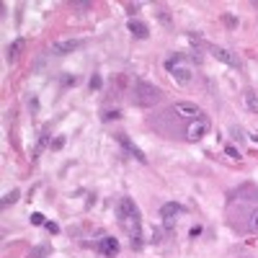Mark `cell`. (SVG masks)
<instances>
[{"mask_svg": "<svg viewBox=\"0 0 258 258\" xmlns=\"http://www.w3.org/2000/svg\"><path fill=\"white\" fill-rule=\"evenodd\" d=\"M116 212H119L121 227L129 232V237H132V248H140V245H142V240H140V212H137V207H135V201L129 199V196H124V199L119 201Z\"/></svg>", "mask_w": 258, "mask_h": 258, "instance_id": "6da1fadb", "label": "cell"}, {"mask_svg": "<svg viewBox=\"0 0 258 258\" xmlns=\"http://www.w3.org/2000/svg\"><path fill=\"white\" fill-rule=\"evenodd\" d=\"M160 101V88L147 83V80H137L135 83V103L140 106H153Z\"/></svg>", "mask_w": 258, "mask_h": 258, "instance_id": "7a4b0ae2", "label": "cell"}, {"mask_svg": "<svg viewBox=\"0 0 258 258\" xmlns=\"http://www.w3.org/2000/svg\"><path fill=\"white\" fill-rule=\"evenodd\" d=\"M209 129H212V124H209L207 116L194 119V121L186 124V140H189V142H201V140L209 135Z\"/></svg>", "mask_w": 258, "mask_h": 258, "instance_id": "3957f363", "label": "cell"}, {"mask_svg": "<svg viewBox=\"0 0 258 258\" xmlns=\"http://www.w3.org/2000/svg\"><path fill=\"white\" fill-rule=\"evenodd\" d=\"M171 114H178L181 119H189V121L204 116V111H201V108H199L196 103H191V101H176V103H173V108H171Z\"/></svg>", "mask_w": 258, "mask_h": 258, "instance_id": "277c9868", "label": "cell"}, {"mask_svg": "<svg viewBox=\"0 0 258 258\" xmlns=\"http://www.w3.org/2000/svg\"><path fill=\"white\" fill-rule=\"evenodd\" d=\"M183 214V207L178 204V201H168V204H163L160 207V217H163V227L165 230H171L176 225V217Z\"/></svg>", "mask_w": 258, "mask_h": 258, "instance_id": "5b68a950", "label": "cell"}, {"mask_svg": "<svg viewBox=\"0 0 258 258\" xmlns=\"http://www.w3.org/2000/svg\"><path fill=\"white\" fill-rule=\"evenodd\" d=\"M116 142H119V145L124 147V153H126V155H132V158H135V160H140V163H147L145 153H142L140 147H137V145H135L132 140H129V137H126L124 132H119V135H116Z\"/></svg>", "mask_w": 258, "mask_h": 258, "instance_id": "8992f818", "label": "cell"}, {"mask_svg": "<svg viewBox=\"0 0 258 258\" xmlns=\"http://www.w3.org/2000/svg\"><path fill=\"white\" fill-rule=\"evenodd\" d=\"M83 42L80 39H65V42H57V44H52V54L54 57H65V54H70V52H75L78 47H80Z\"/></svg>", "mask_w": 258, "mask_h": 258, "instance_id": "52a82bcc", "label": "cell"}, {"mask_svg": "<svg viewBox=\"0 0 258 258\" xmlns=\"http://www.w3.org/2000/svg\"><path fill=\"white\" fill-rule=\"evenodd\" d=\"M209 52H212V57H214L217 62H225V65H230V67H237V65H240L235 54H232L230 49H225V47H209Z\"/></svg>", "mask_w": 258, "mask_h": 258, "instance_id": "ba28073f", "label": "cell"}, {"mask_svg": "<svg viewBox=\"0 0 258 258\" xmlns=\"http://www.w3.org/2000/svg\"><path fill=\"white\" fill-rule=\"evenodd\" d=\"M98 253H103V255H108V258L119 255V240H116V237H111V235L101 237V240H98Z\"/></svg>", "mask_w": 258, "mask_h": 258, "instance_id": "9c48e42d", "label": "cell"}, {"mask_svg": "<svg viewBox=\"0 0 258 258\" xmlns=\"http://www.w3.org/2000/svg\"><path fill=\"white\" fill-rule=\"evenodd\" d=\"M171 78H173L178 85H189V83H191V70H189L186 65H176V67L171 70Z\"/></svg>", "mask_w": 258, "mask_h": 258, "instance_id": "30bf717a", "label": "cell"}, {"mask_svg": "<svg viewBox=\"0 0 258 258\" xmlns=\"http://www.w3.org/2000/svg\"><path fill=\"white\" fill-rule=\"evenodd\" d=\"M126 29H129V34H132L135 39H147V36H150V29H147V24L137 21V18H132V21L126 24Z\"/></svg>", "mask_w": 258, "mask_h": 258, "instance_id": "8fae6325", "label": "cell"}, {"mask_svg": "<svg viewBox=\"0 0 258 258\" xmlns=\"http://www.w3.org/2000/svg\"><path fill=\"white\" fill-rule=\"evenodd\" d=\"M243 230H245V232H253V235H258V207H253V209H248V214H245V225H243Z\"/></svg>", "mask_w": 258, "mask_h": 258, "instance_id": "7c38bea8", "label": "cell"}, {"mask_svg": "<svg viewBox=\"0 0 258 258\" xmlns=\"http://www.w3.org/2000/svg\"><path fill=\"white\" fill-rule=\"evenodd\" d=\"M24 39H16L13 44H8V54H6V57H8V62H16V57H18V54H21V49H24Z\"/></svg>", "mask_w": 258, "mask_h": 258, "instance_id": "4fadbf2b", "label": "cell"}, {"mask_svg": "<svg viewBox=\"0 0 258 258\" xmlns=\"http://www.w3.org/2000/svg\"><path fill=\"white\" fill-rule=\"evenodd\" d=\"M243 101H245V106L250 108L253 114H258V96L253 93V90H245V93H243Z\"/></svg>", "mask_w": 258, "mask_h": 258, "instance_id": "5bb4252c", "label": "cell"}, {"mask_svg": "<svg viewBox=\"0 0 258 258\" xmlns=\"http://www.w3.org/2000/svg\"><path fill=\"white\" fill-rule=\"evenodd\" d=\"M155 16L160 18V24L171 26V13H168V8H165V6H155Z\"/></svg>", "mask_w": 258, "mask_h": 258, "instance_id": "9a60e30c", "label": "cell"}, {"mask_svg": "<svg viewBox=\"0 0 258 258\" xmlns=\"http://www.w3.org/2000/svg\"><path fill=\"white\" fill-rule=\"evenodd\" d=\"M18 196H21V191H18V189L8 191V194L3 196V207H11V204H16V201H18Z\"/></svg>", "mask_w": 258, "mask_h": 258, "instance_id": "2e32d148", "label": "cell"}, {"mask_svg": "<svg viewBox=\"0 0 258 258\" xmlns=\"http://www.w3.org/2000/svg\"><path fill=\"white\" fill-rule=\"evenodd\" d=\"M181 62H183V54H171V57L165 60V70L171 72V70H173L176 65H181Z\"/></svg>", "mask_w": 258, "mask_h": 258, "instance_id": "e0dca14e", "label": "cell"}, {"mask_svg": "<svg viewBox=\"0 0 258 258\" xmlns=\"http://www.w3.org/2000/svg\"><path fill=\"white\" fill-rule=\"evenodd\" d=\"M49 253V245H36L31 253H29V258H44Z\"/></svg>", "mask_w": 258, "mask_h": 258, "instance_id": "ac0fdd59", "label": "cell"}, {"mask_svg": "<svg viewBox=\"0 0 258 258\" xmlns=\"http://www.w3.org/2000/svg\"><path fill=\"white\" fill-rule=\"evenodd\" d=\"M119 116H121V114H119V108H114V111H111V108H106V111L101 114L103 121H111V119H119Z\"/></svg>", "mask_w": 258, "mask_h": 258, "instance_id": "d6986e66", "label": "cell"}, {"mask_svg": "<svg viewBox=\"0 0 258 258\" xmlns=\"http://www.w3.org/2000/svg\"><path fill=\"white\" fill-rule=\"evenodd\" d=\"M225 153H227L232 160H240V158H243V155H240V150H237L235 145H227V147H225Z\"/></svg>", "mask_w": 258, "mask_h": 258, "instance_id": "ffe728a7", "label": "cell"}, {"mask_svg": "<svg viewBox=\"0 0 258 258\" xmlns=\"http://www.w3.org/2000/svg\"><path fill=\"white\" fill-rule=\"evenodd\" d=\"M44 222H47V219H44L42 212H34V214H31V225H44Z\"/></svg>", "mask_w": 258, "mask_h": 258, "instance_id": "44dd1931", "label": "cell"}, {"mask_svg": "<svg viewBox=\"0 0 258 258\" xmlns=\"http://www.w3.org/2000/svg\"><path fill=\"white\" fill-rule=\"evenodd\" d=\"M88 85H90V90H98V88L103 85V80H101V75H93V78H90V83H88Z\"/></svg>", "mask_w": 258, "mask_h": 258, "instance_id": "7402d4cb", "label": "cell"}, {"mask_svg": "<svg viewBox=\"0 0 258 258\" xmlns=\"http://www.w3.org/2000/svg\"><path fill=\"white\" fill-rule=\"evenodd\" d=\"M44 227H47V232H52V235H57V232H60V225H57V222H49V219L44 222Z\"/></svg>", "mask_w": 258, "mask_h": 258, "instance_id": "603a6c76", "label": "cell"}, {"mask_svg": "<svg viewBox=\"0 0 258 258\" xmlns=\"http://www.w3.org/2000/svg\"><path fill=\"white\" fill-rule=\"evenodd\" d=\"M201 232H204V230H201V225H194V227H191V230H189V235H191V237H194V240H196V237H199V235H201Z\"/></svg>", "mask_w": 258, "mask_h": 258, "instance_id": "cb8c5ba5", "label": "cell"}, {"mask_svg": "<svg viewBox=\"0 0 258 258\" xmlns=\"http://www.w3.org/2000/svg\"><path fill=\"white\" fill-rule=\"evenodd\" d=\"M75 83H78L75 75H65V78H62V85H75Z\"/></svg>", "mask_w": 258, "mask_h": 258, "instance_id": "d4e9b609", "label": "cell"}, {"mask_svg": "<svg viewBox=\"0 0 258 258\" xmlns=\"http://www.w3.org/2000/svg\"><path fill=\"white\" fill-rule=\"evenodd\" d=\"M62 145H65V137H57V140H54V142H52L49 147H52V150H60Z\"/></svg>", "mask_w": 258, "mask_h": 258, "instance_id": "484cf974", "label": "cell"}, {"mask_svg": "<svg viewBox=\"0 0 258 258\" xmlns=\"http://www.w3.org/2000/svg\"><path fill=\"white\" fill-rule=\"evenodd\" d=\"M140 11V3H135V6H126V13H137Z\"/></svg>", "mask_w": 258, "mask_h": 258, "instance_id": "4316f807", "label": "cell"}, {"mask_svg": "<svg viewBox=\"0 0 258 258\" xmlns=\"http://www.w3.org/2000/svg\"><path fill=\"white\" fill-rule=\"evenodd\" d=\"M250 140H253V142H258V132H255V135H250Z\"/></svg>", "mask_w": 258, "mask_h": 258, "instance_id": "83f0119b", "label": "cell"}]
</instances>
